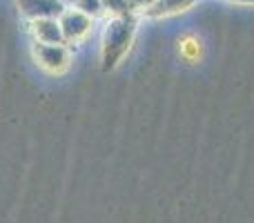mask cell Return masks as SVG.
Returning <instances> with one entry per match:
<instances>
[{
  "label": "cell",
  "instance_id": "3957f363",
  "mask_svg": "<svg viewBox=\"0 0 254 223\" xmlns=\"http://www.w3.org/2000/svg\"><path fill=\"white\" fill-rule=\"evenodd\" d=\"M58 25H61V31H63V38L65 43H80L85 40L94 29V18H89L87 13L83 11H63L58 16Z\"/></svg>",
  "mask_w": 254,
  "mask_h": 223
},
{
  "label": "cell",
  "instance_id": "7a4b0ae2",
  "mask_svg": "<svg viewBox=\"0 0 254 223\" xmlns=\"http://www.w3.org/2000/svg\"><path fill=\"white\" fill-rule=\"evenodd\" d=\"M31 54H34L36 65L52 76L65 74V72L71 67V49L67 47V45L34 43L31 45Z\"/></svg>",
  "mask_w": 254,
  "mask_h": 223
},
{
  "label": "cell",
  "instance_id": "277c9868",
  "mask_svg": "<svg viewBox=\"0 0 254 223\" xmlns=\"http://www.w3.org/2000/svg\"><path fill=\"white\" fill-rule=\"evenodd\" d=\"M22 16L29 20H38V18H58L65 7L61 0H18Z\"/></svg>",
  "mask_w": 254,
  "mask_h": 223
},
{
  "label": "cell",
  "instance_id": "8992f818",
  "mask_svg": "<svg viewBox=\"0 0 254 223\" xmlns=\"http://www.w3.org/2000/svg\"><path fill=\"white\" fill-rule=\"evenodd\" d=\"M179 56L183 58L188 65H196L203 58V43L194 34H188L179 40Z\"/></svg>",
  "mask_w": 254,
  "mask_h": 223
},
{
  "label": "cell",
  "instance_id": "5b68a950",
  "mask_svg": "<svg viewBox=\"0 0 254 223\" xmlns=\"http://www.w3.org/2000/svg\"><path fill=\"white\" fill-rule=\"evenodd\" d=\"M31 34H34V43H43V45H67L63 38L61 25L58 18H38L31 20Z\"/></svg>",
  "mask_w": 254,
  "mask_h": 223
},
{
  "label": "cell",
  "instance_id": "6da1fadb",
  "mask_svg": "<svg viewBox=\"0 0 254 223\" xmlns=\"http://www.w3.org/2000/svg\"><path fill=\"white\" fill-rule=\"evenodd\" d=\"M131 38H134V20L131 16H119L107 25L103 36V70L110 72L123 61V56L129 52Z\"/></svg>",
  "mask_w": 254,
  "mask_h": 223
}]
</instances>
